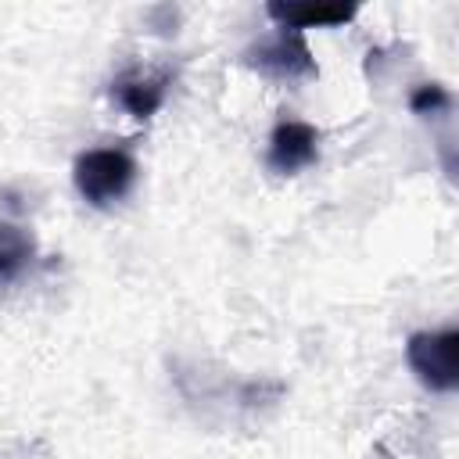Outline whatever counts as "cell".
Here are the masks:
<instances>
[{
  "label": "cell",
  "instance_id": "obj_1",
  "mask_svg": "<svg viewBox=\"0 0 459 459\" xmlns=\"http://www.w3.org/2000/svg\"><path fill=\"white\" fill-rule=\"evenodd\" d=\"M72 183L79 197L93 208H108L129 194L136 183V158L122 147H93L82 151L72 165Z\"/></svg>",
  "mask_w": 459,
  "mask_h": 459
},
{
  "label": "cell",
  "instance_id": "obj_2",
  "mask_svg": "<svg viewBox=\"0 0 459 459\" xmlns=\"http://www.w3.org/2000/svg\"><path fill=\"white\" fill-rule=\"evenodd\" d=\"M240 61L258 72L262 79H273V82H305V79H316L319 68H316V57L308 50V39L305 32H294V29H273L265 39L251 43Z\"/></svg>",
  "mask_w": 459,
  "mask_h": 459
},
{
  "label": "cell",
  "instance_id": "obj_3",
  "mask_svg": "<svg viewBox=\"0 0 459 459\" xmlns=\"http://www.w3.org/2000/svg\"><path fill=\"white\" fill-rule=\"evenodd\" d=\"M405 362L427 391L448 394L459 387V330H416L405 341Z\"/></svg>",
  "mask_w": 459,
  "mask_h": 459
},
{
  "label": "cell",
  "instance_id": "obj_4",
  "mask_svg": "<svg viewBox=\"0 0 459 459\" xmlns=\"http://www.w3.org/2000/svg\"><path fill=\"white\" fill-rule=\"evenodd\" d=\"M319 161V129L301 118H280L265 143V165L276 176H298Z\"/></svg>",
  "mask_w": 459,
  "mask_h": 459
},
{
  "label": "cell",
  "instance_id": "obj_5",
  "mask_svg": "<svg viewBox=\"0 0 459 459\" xmlns=\"http://www.w3.org/2000/svg\"><path fill=\"white\" fill-rule=\"evenodd\" d=\"M169 90H172V72H154V68H126L111 79V97L133 118L158 115L169 100Z\"/></svg>",
  "mask_w": 459,
  "mask_h": 459
},
{
  "label": "cell",
  "instance_id": "obj_6",
  "mask_svg": "<svg viewBox=\"0 0 459 459\" xmlns=\"http://www.w3.org/2000/svg\"><path fill=\"white\" fill-rule=\"evenodd\" d=\"M265 14L280 25V29H294V32H305V29H337V25H348L359 7H344V4H265Z\"/></svg>",
  "mask_w": 459,
  "mask_h": 459
},
{
  "label": "cell",
  "instance_id": "obj_7",
  "mask_svg": "<svg viewBox=\"0 0 459 459\" xmlns=\"http://www.w3.org/2000/svg\"><path fill=\"white\" fill-rule=\"evenodd\" d=\"M32 258H36V237L18 222L0 219V280L18 276Z\"/></svg>",
  "mask_w": 459,
  "mask_h": 459
},
{
  "label": "cell",
  "instance_id": "obj_8",
  "mask_svg": "<svg viewBox=\"0 0 459 459\" xmlns=\"http://www.w3.org/2000/svg\"><path fill=\"white\" fill-rule=\"evenodd\" d=\"M409 108L416 115H441V111L452 108V93L441 82H423V86H416L409 93Z\"/></svg>",
  "mask_w": 459,
  "mask_h": 459
}]
</instances>
